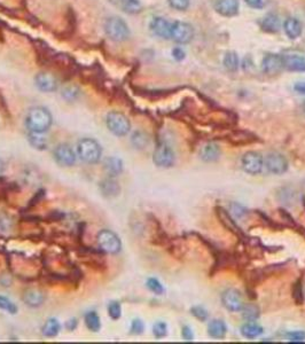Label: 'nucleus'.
<instances>
[{"label": "nucleus", "mask_w": 305, "mask_h": 344, "mask_svg": "<svg viewBox=\"0 0 305 344\" xmlns=\"http://www.w3.org/2000/svg\"><path fill=\"white\" fill-rule=\"evenodd\" d=\"M53 117L50 110L45 107H33L27 114L26 125L30 132L44 133L51 127Z\"/></svg>", "instance_id": "nucleus-1"}, {"label": "nucleus", "mask_w": 305, "mask_h": 344, "mask_svg": "<svg viewBox=\"0 0 305 344\" xmlns=\"http://www.w3.org/2000/svg\"><path fill=\"white\" fill-rule=\"evenodd\" d=\"M77 155L83 162L88 163V164H95L101 158V146L94 139H82L77 144Z\"/></svg>", "instance_id": "nucleus-2"}, {"label": "nucleus", "mask_w": 305, "mask_h": 344, "mask_svg": "<svg viewBox=\"0 0 305 344\" xmlns=\"http://www.w3.org/2000/svg\"><path fill=\"white\" fill-rule=\"evenodd\" d=\"M105 32L110 40L125 41L130 37V29L127 23L119 16L108 17L105 22Z\"/></svg>", "instance_id": "nucleus-3"}, {"label": "nucleus", "mask_w": 305, "mask_h": 344, "mask_svg": "<svg viewBox=\"0 0 305 344\" xmlns=\"http://www.w3.org/2000/svg\"><path fill=\"white\" fill-rule=\"evenodd\" d=\"M108 130L116 137H124L130 132L131 123L125 115L120 112H110L106 117Z\"/></svg>", "instance_id": "nucleus-4"}, {"label": "nucleus", "mask_w": 305, "mask_h": 344, "mask_svg": "<svg viewBox=\"0 0 305 344\" xmlns=\"http://www.w3.org/2000/svg\"><path fill=\"white\" fill-rule=\"evenodd\" d=\"M98 246L102 252L116 255L122 249V241L116 233L110 229H102L98 234Z\"/></svg>", "instance_id": "nucleus-5"}, {"label": "nucleus", "mask_w": 305, "mask_h": 344, "mask_svg": "<svg viewBox=\"0 0 305 344\" xmlns=\"http://www.w3.org/2000/svg\"><path fill=\"white\" fill-rule=\"evenodd\" d=\"M175 153L172 148L164 141L158 142L156 146L154 154H152V161L159 168H170L175 164Z\"/></svg>", "instance_id": "nucleus-6"}, {"label": "nucleus", "mask_w": 305, "mask_h": 344, "mask_svg": "<svg viewBox=\"0 0 305 344\" xmlns=\"http://www.w3.org/2000/svg\"><path fill=\"white\" fill-rule=\"evenodd\" d=\"M194 38V29L189 23L176 21L171 26V39L178 44H188Z\"/></svg>", "instance_id": "nucleus-7"}, {"label": "nucleus", "mask_w": 305, "mask_h": 344, "mask_svg": "<svg viewBox=\"0 0 305 344\" xmlns=\"http://www.w3.org/2000/svg\"><path fill=\"white\" fill-rule=\"evenodd\" d=\"M53 156L55 162L61 166H72L76 163V154L68 144H60L54 148Z\"/></svg>", "instance_id": "nucleus-8"}, {"label": "nucleus", "mask_w": 305, "mask_h": 344, "mask_svg": "<svg viewBox=\"0 0 305 344\" xmlns=\"http://www.w3.org/2000/svg\"><path fill=\"white\" fill-rule=\"evenodd\" d=\"M242 168L249 175H258L259 172L262 171L263 164H264V161H263L262 155L257 152H248L245 153L242 157Z\"/></svg>", "instance_id": "nucleus-9"}, {"label": "nucleus", "mask_w": 305, "mask_h": 344, "mask_svg": "<svg viewBox=\"0 0 305 344\" xmlns=\"http://www.w3.org/2000/svg\"><path fill=\"white\" fill-rule=\"evenodd\" d=\"M221 302H223L224 307L231 312L242 311V309L244 307L242 295L237 289L225 290L223 295H221Z\"/></svg>", "instance_id": "nucleus-10"}, {"label": "nucleus", "mask_w": 305, "mask_h": 344, "mask_svg": "<svg viewBox=\"0 0 305 344\" xmlns=\"http://www.w3.org/2000/svg\"><path fill=\"white\" fill-rule=\"evenodd\" d=\"M266 168L273 175H282L288 170V161L279 153H270L266 157Z\"/></svg>", "instance_id": "nucleus-11"}, {"label": "nucleus", "mask_w": 305, "mask_h": 344, "mask_svg": "<svg viewBox=\"0 0 305 344\" xmlns=\"http://www.w3.org/2000/svg\"><path fill=\"white\" fill-rule=\"evenodd\" d=\"M34 83L36 86L40 91L51 93L58 90L59 82L54 75L48 74V72H39L34 77Z\"/></svg>", "instance_id": "nucleus-12"}, {"label": "nucleus", "mask_w": 305, "mask_h": 344, "mask_svg": "<svg viewBox=\"0 0 305 344\" xmlns=\"http://www.w3.org/2000/svg\"><path fill=\"white\" fill-rule=\"evenodd\" d=\"M171 26L172 23L163 17H154L151 22V30L163 39H171Z\"/></svg>", "instance_id": "nucleus-13"}, {"label": "nucleus", "mask_w": 305, "mask_h": 344, "mask_svg": "<svg viewBox=\"0 0 305 344\" xmlns=\"http://www.w3.org/2000/svg\"><path fill=\"white\" fill-rule=\"evenodd\" d=\"M283 68V60L282 57L278 54H268L263 59L262 69L265 74L274 75Z\"/></svg>", "instance_id": "nucleus-14"}, {"label": "nucleus", "mask_w": 305, "mask_h": 344, "mask_svg": "<svg viewBox=\"0 0 305 344\" xmlns=\"http://www.w3.org/2000/svg\"><path fill=\"white\" fill-rule=\"evenodd\" d=\"M214 9L221 16H235L239 13V0H217Z\"/></svg>", "instance_id": "nucleus-15"}, {"label": "nucleus", "mask_w": 305, "mask_h": 344, "mask_svg": "<svg viewBox=\"0 0 305 344\" xmlns=\"http://www.w3.org/2000/svg\"><path fill=\"white\" fill-rule=\"evenodd\" d=\"M99 189L100 193L102 194V196L112 199V197L119 195L121 192V186L113 177H108V178L101 180V183L99 185Z\"/></svg>", "instance_id": "nucleus-16"}, {"label": "nucleus", "mask_w": 305, "mask_h": 344, "mask_svg": "<svg viewBox=\"0 0 305 344\" xmlns=\"http://www.w3.org/2000/svg\"><path fill=\"white\" fill-rule=\"evenodd\" d=\"M22 300L28 307L30 308H39L45 302V294L39 289H27L24 291Z\"/></svg>", "instance_id": "nucleus-17"}, {"label": "nucleus", "mask_w": 305, "mask_h": 344, "mask_svg": "<svg viewBox=\"0 0 305 344\" xmlns=\"http://www.w3.org/2000/svg\"><path fill=\"white\" fill-rule=\"evenodd\" d=\"M216 213H217L218 219L220 220V223L223 224L224 226L228 229V231H231L235 235L242 236L241 229L239 228V226H238L237 224H235V221L233 220V218H232L231 215L228 214L226 210L223 209V208L218 207V208H216Z\"/></svg>", "instance_id": "nucleus-18"}, {"label": "nucleus", "mask_w": 305, "mask_h": 344, "mask_svg": "<svg viewBox=\"0 0 305 344\" xmlns=\"http://www.w3.org/2000/svg\"><path fill=\"white\" fill-rule=\"evenodd\" d=\"M283 68H286L289 71H299L305 72V58L300 55H286L282 57Z\"/></svg>", "instance_id": "nucleus-19"}, {"label": "nucleus", "mask_w": 305, "mask_h": 344, "mask_svg": "<svg viewBox=\"0 0 305 344\" xmlns=\"http://www.w3.org/2000/svg\"><path fill=\"white\" fill-rule=\"evenodd\" d=\"M283 28H285V32L290 39H296L302 34L303 27L300 20H297L296 17H289L283 23Z\"/></svg>", "instance_id": "nucleus-20"}, {"label": "nucleus", "mask_w": 305, "mask_h": 344, "mask_svg": "<svg viewBox=\"0 0 305 344\" xmlns=\"http://www.w3.org/2000/svg\"><path fill=\"white\" fill-rule=\"evenodd\" d=\"M280 26H281V22H280L279 16L274 13H270L268 15L263 17V20L261 21V27L263 31L269 33H275L280 30Z\"/></svg>", "instance_id": "nucleus-21"}, {"label": "nucleus", "mask_w": 305, "mask_h": 344, "mask_svg": "<svg viewBox=\"0 0 305 344\" xmlns=\"http://www.w3.org/2000/svg\"><path fill=\"white\" fill-rule=\"evenodd\" d=\"M103 169L107 175L109 177H115L120 176L123 172V162L122 159L117 157H108L106 158V161L103 162Z\"/></svg>", "instance_id": "nucleus-22"}, {"label": "nucleus", "mask_w": 305, "mask_h": 344, "mask_svg": "<svg viewBox=\"0 0 305 344\" xmlns=\"http://www.w3.org/2000/svg\"><path fill=\"white\" fill-rule=\"evenodd\" d=\"M113 5L119 7L123 12L134 14L141 10V3L139 0H109Z\"/></svg>", "instance_id": "nucleus-23"}, {"label": "nucleus", "mask_w": 305, "mask_h": 344, "mask_svg": "<svg viewBox=\"0 0 305 344\" xmlns=\"http://www.w3.org/2000/svg\"><path fill=\"white\" fill-rule=\"evenodd\" d=\"M219 155H220V148L214 144H208L207 146H204L200 152L201 158L206 162L217 161V159L219 158Z\"/></svg>", "instance_id": "nucleus-24"}, {"label": "nucleus", "mask_w": 305, "mask_h": 344, "mask_svg": "<svg viewBox=\"0 0 305 344\" xmlns=\"http://www.w3.org/2000/svg\"><path fill=\"white\" fill-rule=\"evenodd\" d=\"M227 332V327L224 321L213 320L208 326V333L213 339H223Z\"/></svg>", "instance_id": "nucleus-25"}, {"label": "nucleus", "mask_w": 305, "mask_h": 344, "mask_svg": "<svg viewBox=\"0 0 305 344\" xmlns=\"http://www.w3.org/2000/svg\"><path fill=\"white\" fill-rule=\"evenodd\" d=\"M61 325L58 319L50 318L43 326V335L45 338H55L60 333Z\"/></svg>", "instance_id": "nucleus-26"}, {"label": "nucleus", "mask_w": 305, "mask_h": 344, "mask_svg": "<svg viewBox=\"0 0 305 344\" xmlns=\"http://www.w3.org/2000/svg\"><path fill=\"white\" fill-rule=\"evenodd\" d=\"M84 321L89 331L93 333H98L100 329H101V320H100L98 313L94 311L88 312L84 317Z\"/></svg>", "instance_id": "nucleus-27"}, {"label": "nucleus", "mask_w": 305, "mask_h": 344, "mask_svg": "<svg viewBox=\"0 0 305 344\" xmlns=\"http://www.w3.org/2000/svg\"><path fill=\"white\" fill-rule=\"evenodd\" d=\"M28 139H29V144L32 146L33 148L38 149V151H45V149H47V146H48L47 139L43 137L41 133H34V132H30Z\"/></svg>", "instance_id": "nucleus-28"}, {"label": "nucleus", "mask_w": 305, "mask_h": 344, "mask_svg": "<svg viewBox=\"0 0 305 344\" xmlns=\"http://www.w3.org/2000/svg\"><path fill=\"white\" fill-rule=\"evenodd\" d=\"M131 142L134 147L138 149H145L147 148V146L150 145V138L148 135L143 131H136L132 134V138H131Z\"/></svg>", "instance_id": "nucleus-29"}, {"label": "nucleus", "mask_w": 305, "mask_h": 344, "mask_svg": "<svg viewBox=\"0 0 305 344\" xmlns=\"http://www.w3.org/2000/svg\"><path fill=\"white\" fill-rule=\"evenodd\" d=\"M241 333L244 338L247 339H255L263 334V328L261 326L256 325V324H245L242 326Z\"/></svg>", "instance_id": "nucleus-30"}, {"label": "nucleus", "mask_w": 305, "mask_h": 344, "mask_svg": "<svg viewBox=\"0 0 305 344\" xmlns=\"http://www.w3.org/2000/svg\"><path fill=\"white\" fill-rule=\"evenodd\" d=\"M224 65L228 71H237L239 69V57L233 51L227 52L224 57Z\"/></svg>", "instance_id": "nucleus-31"}, {"label": "nucleus", "mask_w": 305, "mask_h": 344, "mask_svg": "<svg viewBox=\"0 0 305 344\" xmlns=\"http://www.w3.org/2000/svg\"><path fill=\"white\" fill-rule=\"evenodd\" d=\"M62 96L67 100V101H74L81 94V91H79V89L77 86L75 85H68L65 86V88L62 89Z\"/></svg>", "instance_id": "nucleus-32"}, {"label": "nucleus", "mask_w": 305, "mask_h": 344, "mask_svg": "<svg viewBox=\"0 0 305 344\" xmlns=\"http://www.w3.org/2000/svg\"><path fill=\"white\" fill-rule=\"evenodd\" d=\"M0 310L6 311L7 313L10 314H16L17 313V307L13 301H10L9 298L0 295Z\"/></svg>", "instance_id": "nucleus-33"}, {"label": "nucleus", "mask_w": 305, "mask_h": 344, "mask_svg": "<svg viewBox=\"0 0 305 344\" xmlns=\"http://www.w3.org/2000/svg\"><path fill=\"white\" fill-rule=\"evenodd\" d=\"M244 312V318L248 321H255L259 317V309L256 305H248L242 309Z\"/></svg>", "instance_id": "nucleus-34"}, {"label": "nucleus", "mask_w": 305, "mask_h": 344, "mask_svg": "<svg viewBox=\"0 0 305 344\" xmlns=\"http://www.w3.org/2000/svg\"><path fill=\"white\" fill-rule=\"evenodd\" d=\"M108 315L113 320H119L122 317V307L119 302H110L108 305Z\"/></svg>", "instance_id": "nucleus-35"}, {"label": "nucleus", "mask_w": 305, "mask_h": 344, "mask_svg": "<svg viewBox=\"0 0 305 344\" xmlns=\"http://www.w3.org/2000/svg\"><path fill=\"white\" fill-rule=\"evenodd\" d=\"M152 334H154L156 339L165 338L166 334H168V326L162 321L156 322L154 327H152Z\"/></svg>", "instance_id": "nucleus-36"}, {"label": "nucleus", "mask_w": 305, "mask_h": 344, "mask_svg": "<svg viewBox=\"0 0 305 344\" xmlns=\"http://www.w3.org/2000/svg\"><path fill=\"white\" fill-rule=\"evenodd\" d=\"M147 287H148V289L152 291V293L156 294V295H161V294H163V291H164V288H163L161 282H159L158 280L152 279H152L147 280Z\"/></svg>", "instance_id": "nucleus-37"}, {"label": "nucleus", "mask_w": 305, "mask_h": 344, "mask_svg": "<svg viewBox=\"0 0 305 344\" xmlns=\"http://www.w3.org/2000/svg\"><path fill=\"white\" fill-rule=\"evenodd\" d=\"M231 211H232V215L235 218H244L245 215L248 214V211L245 208H244L242 206H240L239 203H232L231 204Z\"/></svg>", "instance_id": "nucleus-38"}, {"label": "nucleus", "mask_w": 305, "mask_h": 344, "mask_svg": "<svg viewBox=\"0 0 305 344\" xmlns=\"http://www.w3.org/2000/svg\"><path fill=\"white\" fill-rule=\"evenodd\" d=\"M168 2L177 10H186L189 7V0H168Z\"/></svg>", "instance_id": "nucleus-39"}, {"label": "nucleus", "mask_w": 305, "mask_h": 344, "mask_svg": "<svg viewBox=\"0 0 305 344\" xmlns=\"http://www.w3.org/2000/svg\"><path fill=\"white\" fill-rule=\"evenodd\" d=\"M294 298H295L297 304H302L303 301H304L303 287H302V284H301L300 281H297V282L295 283V286H294Z\"/></svg>", "instance_id": "nucleus-40"}, {"label": "nucleus", "mask_w": 305, "mask_h": 344, "mask_svg": "<svg viewBox=\"0 0 305 344\" xmlns=\"http://www.w3.org/2000/svg\"><path fill=\"white\" fill-rule=\"evenodd\" d=\"M13 227V220L8 216L0 215V232L10 231Z\"/></svg>", "instance_id": "nucleus-41"}, {"label": "nucleus", "mask_w": 305, "mask_h": 344, "mask_svg": "<svg viewBox=\"0 0 305 344\" xmlns=\"http://www.w3.org/2000/svg\"><path fill=\"white\" fill-rule=\"evenodd\" d=\"M144 329H145L144 322L141 321L140 319H134L132 324H131V333L134 335H140L144 333Z\"/></svg>", "instance_id": "nucleus-42"}, {"label": "nucleus", "mask_w": 305, "mask_h": 344, "mask_svg": "<svg viewBox=\"0 0 305 344\" xmlns=\"http://www.w3.org/2000/svg\"><path fill=\"white\" fill-rule=\"evenodd\" d=\"M190 311H192V314L194 315V317H195L196 319H199L200 321H206L208 319V312L204 310L203 308L195 307V308H193Z\"/></svg>", "instance_id": "nucleus-43"}, {"label": "nucleus", "mask_w": 305, "mask_h": 344, "mask_svg": "<svg viewBox=\"0 0 305 344\" xmlns=\"http://www.w3.org/2000/svg\"><path fill=\"white\" fill-rule=\"evenodd\" d=\"M244 1L249 7H251V8H256V9L263 8L265 5V0H244Z\"/></svg>", "instance_id": "nucleus-44"}, {"label": "nucleus", "mask_w": 305, "mask_h": 344, "mask_svg": "<svg viewBox=\"0 0 305 344\" xmlns=\"http://www.w3.org/2000/svg\"><path fill=\"white\" fill-rule=\"evenodd\" d=\"M12 282H13V279H12V277L9 276V274L2 273L1 276H0V286L9 287V286H12Z\"/></svg>", "instance_id": "nucleus-45"}, {"label": "nucleus", "mask_w": 305, "mask_h": 344, "mask_svg": "<svg viewBox=\"0 0 305 344\" xmlns=\"http://www.w3.org/2000/svg\"><path fill=\"white\" fill-rule=\"evenodd\" d=\"M172 55L177 61H182V60H183V59H185L186 53L180 47H176V48H173Z\"/></svg>", "instance_id": "nucleus-46"}, {"label": "nucleus", "mask_w": 305, "mask_h": 344, "mask_svg": "<svg viewBox=\"0 0 305 344\" xmlns=\"http://www.w3.org/2000/svg\"><path fill=\"white\" fill-rule=\"evenodd\" d=\"M182 334H183V339L185 340V341H192L193 338H194L193 331L189 327H187V326H185V327L183 328Z\"/></svg>", "instance_id": "nucleus-47"}, {"label": "nucleus", "mask_w": 305, "mask_h": 344, "mask_svg": "<svg viewBox=\"0 0 305 344\" xmlns=\"http://www.w3.org/2000/svg\"><path fill=\"white\" fill-rule=\"evenodd\" d=\"M289 338L292 341H303L305 339V333L303 332H296V333H290Z\"/></svg>", "instance_id": "nucleus-48"}, {"label": "nucleus", "mask_w": 305, "mask_h": 344, "mask_svg": "<svg viewBox=\"0 0 305 344\" xmlns=\"http://www.w3.org/2000/svg\"><path fill=\"white\" fill-rule=\"evenodd\" d=\"M77 325H78L77 319L76 318L70 319V320H68L67 322H65V328H67L68 331H75V329L77 328Z\"/></svg>", "instance_id": "nucleus-49"}, {"label": "nucleus", "mask_w": 305, "mask_h": 344, "mask_svg": "<svg viewBox=\"0 0 305 344\" xmlns=\"http://www.w3.org/2000/svg\"><path fill=\"white\" fill-rule=\"evenodd\" d=\"M294 90L300 94H305V82H299L294 85Z\"/></svg>", "instance_id": "nucleus-50"}, {"label": "nucleus", "mask_w": 305, "mask_h": 344, "mask_svg": "<svg viewBox=\"0 0 305 344\" xmlns=\"http://www.w3.org/2000/svg\"><path fill=\"white\" fill-rule=\"evenodd\" d=\"M3 171H5V164H3V162L0 159V178L2 177Z\"/></svg>", "instance_id": "nucleus-51"}, {"label": "nucleus", "mask_w": 305, "mask_h": 344, "mask_svg": "<svg viewBox=\"0 0 305 344\" xmlns=\"http://www.w3.org/2000/svg\"><path fill=\"white\" fill-rule=\"evenodd\" d=\"M303 108H304V113H305V103H304V107H303Z\"/></svg>", "instance_id": "nucleus-52"}]
</instances>
